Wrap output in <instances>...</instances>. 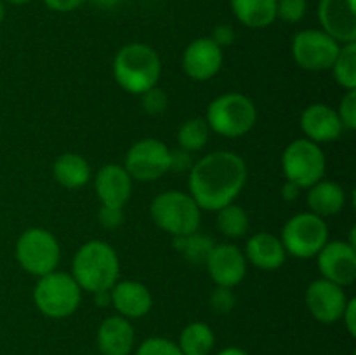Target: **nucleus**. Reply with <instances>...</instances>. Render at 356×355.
<instances>
[{
    "label": "nucleus",
    "instance_id": "f257e3e1",
    "mask_svg": "<svg viewBox=\"0 0 356 355\" xmlns=\"http://www.w3.org/2000/svg\"><path fill=\"white\" fill-rule=\"evenodd\" d=\"M247 183L245 160L228 150L207 153L191 166L188 188L202 211L216 212L233 204Z\"/></svg>",
    "mask_w": 356,
    "mask_h": 355
},
{
    "label": "nucleus",
    "instance_id": "f03ea898",
    "mask_svg": "<svg viewBox=\"0 0 356 355\" xmlns=\"http://www.w3.org/2000/svg\"><path fill=\"white\" fill-rule=\"evenodd\" d=\"M120 260L113 247L104 240L82 244L73 256L72 277L80 289L90 294L110 291L118 282Z\"/></svg>",
    "mask_w": 356,
    "mask_h": 355
},
{
    "label": "nucleus",
    "instance_id": "7ed1b4c3",
    "mask_svg": "<svg viewBox=\"0 0 356 355\" xmlns=\"http://www.w3.org/2000/svg\"><path fill=\"white\" fill-rule=\"evenodd\" d=\"M162 61L152 45L132 42L124 45L113 58V79L129 94H145L159 84Z\"/></svg>",
    "mask_w": 356,
    "mask_h": 355
},
{
    "label": "nucleus",
    "instance_id": "20e7f679",
    "mask_svg": "<svg viewBox=\"0 0 356 355\" xmlns=\"http://www.w3.org/2000/svg\"><path fill=\"white\" fill-rule=\"evenodd\" d=\"M209 129L222 138H242L257 122V108L249 96L242 93H225L214 97L205 115Z\"/></svg>",
    "mask_w": 356,
    "mask_h": 355
},
{
    "label": "nucleus",
    "instance_id": "39448f33",
    "mask_svg": "<svg viewBox=\"0 0 356 355\" xmlns=\"http://www.w3.org/2000/svg\"><path fill=\"white\" fill-rule=\"evenodd\" d=\"M153 223L172 237L198 232L202 209L190 194L181 190H167L156 195L149 205Z\"/></svg>",
    "mask_w": 356,
    "mask_h": 355
},
{
    "label": "nucleus",
    "instance_id": "423d86ee",
    "mask_svg": "<svg viewBox=\"0 0 356 355\" xmlns=\"http://www.w3.org/2000/svg\"><path fill=\"white\" fill-rule=\"evenodd\" d=\"M33 303L38 312L49 319H66L79 310L82 289L72 274L54 270L38 277L33 289Z\"/></svg>",
    "mask_w": 356,
    "mask_h": 355
},
{
    "label": "nucleus",
    "instance_id": "0eeeda50",
    "mask_svg": "<svg viewBox=\"0 0 356 355\" xmlns=\"http://www.w3.org/2000/svg\"><path fill=\"white\" fill-rule=\"evenodd\" d=\"M14 254L19 267L26 274L44 277L58 268L61 247L54 233L40 226H33L21 233Z\"/></svg>",
    "mask_w": 356,
    "mask_h": 355
},
{
    "label": "nucleus",
    "instance_id": "6e6552de",
    "mask_svg": "<svg viewBox=\"0 0 356 355\" xmlns=\"http://www.w3.org/2000/svg\"><path fill=\"white\" fill-rule=\"evenodd\" d=\"M280 240L285 253L299 260H309L329 242V225L313 212H299L287 219L282 228Z\"/></svg>",
    "mask_w": 356,
    "mask_h": 355
},
{
    "label": "nucleus",
    "instance_id": "1a4fd4ad",
    "mask_svg": "<svg viewBox=\"0 0 356 355\" xmlns=\"http://www.w3.org/2000/svg\"><path fill=\"white\" fill-rule=\"evenodd\" d=\"M282 171L285 180L296 183L301 190H308L325 178V153L309 139H296L282 153Z\"/></svg>",
    "mask_w": 356,
    "mask_h": 355
},
{
    "label": "nucleus",
    "instance_id": "9d476101",
    "mask_svg": "<svg viewBox=\"0 0 356 355\" xmlns=\"http://www.w3.org/2000/svg\"><path fill=\"white\" fill-rule=\"evenodd\" d=\"M341 44L329 33L315 28H306L292 37L291 52L296 65L306 72H327L332 68Z\"/></svg>",
    "mask_w": 356,
    "mask_h": 355
},
{
    "label": "nucleus",
    "instance_id": "9b49d317",
    "mask_svg": "<svg viewBox=\"0 0 356 355\" xmlns=\"http://www.w3.org/2000/svg\"><path fill=\"white\" fill-rule=\"evenodd\" d=\"M124 164L132 181H156L170 171V148L156 138L139 139L127 150Z\"/></svg>",
    "mask_w": 356,
    "mask_h": 355
},
{
    "label": "nucleus",
    "instance_id": "f8f14e48",
    "mask_svg": "<svg viewBox=\"0 0 356 355\" xmlns=\"http://www.w3.org/2000/svg\"><path fill=\"white\" fill-rule=\"evenodd\" d=\"M316 263L322 278L346 287L356 278V246L348 240L327 242L316 254Z\"/></svg>",
    "mask_w": 356,
    "mask_h": 355
},
{
    "label": "nucleus",
    "instance_id": "ddd939ff",
    "mask_svg": "<svg viewBox=\"0 0 356 355\" xmlns=\"http://www.w3.org/2000/svg\"><path fill=\"white\" fill-rule=\"evenodd\" d=\"M348 299L350 298L346 296L344 289L327 278L313 281L305 294L308 312L312 313L313 319L322 324H334L341 320Z\"/></svg>",
    "mask_w": 356,
    "mask_h": 355
},
{
    "label": "nucleus",
    "instance_id": "4468645a",
    "mask_svg": "<svg viewBox=\"0 0 356 355\" xmlns=\"http://www.w3.org/2000/svg\"><path fill=\"white\" fill-rule=\"evenodd\" d=\"M320 30L343 44L356 42V0H318Z\"/></svg>",
    "mask_w": 356,
    "mask_h": 355
},
{
    "label": "nucleus",
    "instance_id": "2eb2a0df",
    "mask_svg": "<svg viewBox=\"0 0 356 355\" xmlns=\"http://www.w3.org/2000/svg\"><path fill=\"white\" fill-rule=\"evenodd\" d=\"M222 49L211 37L195 38L186 45L183 52V72L197 82L211 80L219 73L222 66Z\"/></svg>",
    "mask_w": 356,
    "mask_h": 355
},
{
    "label": "nucleus",
    "instance_id": "dca6fc26",
    "mask_svg": "<svg viewBox=\"0 0 356 355\" xmlns=\"http://www.w3.org/2000/svg\"><path fill=\"white\" fill-rule=\"evenodd\" d=\"M205 268L216 285L233 289L247 275L245 254L233 244H218L209 254Z\"/></svg>",
    "mask_w": 356,
    "mask_h": 355
},
{
    "label": "nucleus",
    "instance_id": "f3484780",
    "mask_svg": "<svg viewBox=\"0 0 356 355\" xmlns=\"http://www.w3.org/2000/svg\"><path fill=\"white\" fill-rule=\"evenodd\" d=\"M301 131L306 139L322 145V143L337 141L343 134L344 127L337 110L325 103H313L306 106L301 113Z\"/></svg>",
    "mask_w": 356,
    "mask_h": 355
},
{
    "label": "nucleus",
    "instance_id": "a211bd4d",
    "mask_svg": "<svg viewBox=\"0 0 356 355\" xmlns=\"http://www.w3.org/2000/svg\"><path fill=\"white\" fill-rule=\"evenodd\" d=\"M94 190L101 205L124 207L132 194V178L124 166L106 164L94 176Z\"/></svg>",
    "mask_w": 356,
    "mask_h": 355
},
{
    "label": "nucleus",
    "instance_id": "6ab92c4d",
    "mask_svg": "<svg viewBox=\"0 0 356 355\" xmlns=\"http://www.w3.org/2000/svg\"><path fill=\"white\" fill-rule=\"evenodd\" d=\"M111 305L125 319H141L152 310L153 296L143 282L118 281L110 289Z\"/></svg>",
    "mask_w": 356,
    "mask_h": 355
},
{
    "label": "nucleus",
    "instance_id": "aec40b11",
    "mask_svg": "<svg viewBox=\"0 0 356 355\" xmlns=\"http://www.w3.org/2000/svg\"><path fill=\"white\" fill-rule=\"evenodd\" d=\"M96 341L101 355H131L136 343L134 327L118 313L110 315L97 327Z\"/></svg>",
    "mask_w": 356,
    "mask_h": 355
},
{
    "label": "nucleus",
    "instance_id": "412c9836",
    "mask_svg": "<svg viewBox=\"0 0 356 355\" xmlns=\"http://www.w3.org/2000/svg\"><path fill=\"white\" fill-rule=\"evenodd\" d=\"M245 260L250 265H254L259 270H278L280 267H284L285 258V247L282 244V240L278 237H275L273 233L268 232H259L254 233L249 240H247L245 246Z\"/></svg>",
    "mask_w": 356,
    "mask_h": 355
},
{
    "label": "nucleus",
    "instance_id": "4be33fe9",
    "mask_svg": "<svg viewBox=\"0 0 356 355\" xmlns=\"http://www.w3.org/2000/svg\"><path fill=\"white\" fill-rule=\"evenodd\" d=\"M306 202H308L309 212L325 219L343 211L346 205V191L336 181L320 180L318 183L308 188Z\"/></svg>",
    "mask_w": 356,
    "mask_h": 355
},
{
    "label": "nucleus",
    "instance_id": "5701e85b",
    "mask_svg": "<svg viewBox=\"0 0 356 355\" xmlns=\"http://www.w3.org/2000/svg\"><path fill=\"white\" fill-rule=\"evenodd\" d=\"M233 16L243 26L261 30L277 21V0H229Z\"/></svg>",
    "mask_w": 356,
    "mask_h": 355
},
{
    "label": "nucleus",
    "instance_id": "b1692460",
    "mask_svg": "<svg viewBox=\"0 0 356 355\" xmlns=\"http://www.w3.org/2000/svg\"><path fill=\"white\" fill-rule=\"evenodd\" d=\"M52 176L63 188L76 190L90 181V166L79 153L66 152L61 153L52 164Z\"/></svg>",
    "mask_w": 356,
    "mask_h": 355
},
{
    "label": "nucleus",
    "instance_id": "393cba45",
    "mask_svg": "<svg viewBox=\"0 0 356 355\" xmlns=\"http://www.w3.org/2000/svg\"><path fill=\"white\" fill-rule=\"evenodd\" d=\"M216 334L212 327L205 322H191L181 331L179 347L183 355H209L214 350Z\"/></svg>",
    "mask_w": 356,
    "mask_h": 355
},
{
    "label": "nucleus",
    "instance_id": "a878e982",
    "mask_svg": "<svg viewBox=\"0 0 356 355\" xmlns=\"http://www.w3.org/2000/svg\"><path fill=\"white\" fill-rule=\"evenodd\" d=\"M174 249L191 265H204L207 261L209 254L214 249V240L211 237L204 235L200 232L188 233V235L174 237Z\"/></svg>",
    "mask_w": 356,
    "mask_h": 355
},
{
    "label": "nucleus",
    "instance_id": "bb28decb",
    "mask_svg": "<svg viewBox=\"0 0 356 355\" xmlns=\"http://www.w3.org/2000/svg\"><path fill=\"white\" fill-rule=\"evenodd\" d=\"M216 212H218V228L222 235L228 239H240L245 235L249 230V214L245 209L233 202Z\"/></svg>",
    "mask_w": 356,
    "mask_h": 355
},
{
    "label": "nucleus",
    "instance_id": "cd10ccee",
    "mask_svg": "<svg viewBox=\"0 0 356 355\" xmlns=\"http://www.w3.org/2000/svg\"><path fill=\"white\" fill-rule=\"evenodd\" d=\"M209 134H211V129H209L205 118H188L186 122H183L179 131H177V143H179L181 150L193 153L207 145Z\"/></svg>",
    "mask_w": 356,
    "mask_h": 355
},
{
    "label": "nucleus",
    "instance_id": "c85d7f7f",
    "mask_svg": "<svg viewBox=\"0 0 356 355\" xmlns=\"http://www.w3.org/2000/svg\"><path fill=\"white\" fill-rule=\"evenodd\" d=\"M332 75L343 89H356V42L343 44L332 65Z\"/></svg>",
    "mask_w": 356,
    "mask_h": 355
},
{
    "label": "nucleus",
    "instance_id": "c756f323",
    "mask_svg": "<svg viewBox=\"0 0 356 355\" xmlns=\"http://www.w3.org/2000/svg\"><path fill=\"white\" fill-rule=\"evenodd\" d=\"M308 13V0H277V19L296 24L305 19Z\"/></svg>",
    "mask_w": 356,
    "mask_h": 355
},
{
    "label": "nucleus",
    "instance_id": "7c9ffc66",
    "mask_svg": "<svg viewBox=\"0 0 356 355\" xmlns=\"http://www.w3.org/2000/svg\"><path fill=\"white\" fill-rule=\"evenodd\" d=\"M136 355H183L177 343L160 336H152L136 348Z\"/></svg>",
    "mask_w": 356,
    "mask_h": 355
},
{
    "label": "nucleus",
    "instance_id": "2f4dec72",
    "mask_svg": "<svg viewBox=\"0 0 356 355\" xmlns=\"http://www.w3.org/2000/svg\"><path fill=\"white\" fill-rule=\"evenodd\" d=\"M235 303L236 298L232 287H221V285H216L214 291L211 292V298H209V306L218 315H226V313L232 312L235 308Z\"/></svg>",
    "mask_w": 356,
    "mask_h": 355
},
{
    "label": "nucleus",
    "instance_id": "473e14b6",
    "mask_svg": "<svg viewBox=\"0 0 356 355\" xmlns=\"http://www.w3.org/2000/svg\"><path fill=\"white\" fill-rule=\"evenodd\" d=\"M141 106L148 115H162L169 106V100L162 89L153 87V89L141 94Z\"/></svg>",
    "mask_w": 356,
    "mask_h": 355
},
{
    "label": "nucleus",
    "instance_id": "72a5a7b5",
    "mask_svg": "<svg viewBox=\"0 0 356 355\" xmlns=\"http://www.w3.org/2000/svg\"><path fill=\"white\" fill-rule=\"evenodd\" d=\"M337 115H339L343 127L348 131H355L356 129V89L346 90V94L341 100L339 108H337Z\"/></svg>",
    "mask_w": 356,
    "mask_h": 355
},
{
    "label": "nucleus",
    "instance_id": "f704fd0d",
    "mask_svg": "<svg viewBox=\"0 0 356 355\" xmlns=\"http://www.w3.org/2000/svg\"><path fill=\"white\" fill-rule=\"evenodd\" d=\"M124 207H110V205H101L97 211L99 225L106 230H115L124 223Z\"/></svg>",
    "mask_w": 356,
    "mask_h": 355
},
{
    "label": "nucleus",
    "instance_id": "c9c22d12",
    "mask_svg": "<svg viewBox=\"0 0 356 355\" xmlns=\"http://www.w3.org/2000/svg\"><path fill=\"white\" fill-rule=\"evenodd\" d=\"M193 162H191V153L186 150H176L172 152L170 150V171H177V173H183V171H190Z\"/></svg>",
    "mask_w": 356,
    "mask_h": 355
},
{
    "label": "nucleus",
    "instance_id": "e433bc0d",
    "mask_svg": "<svg viewBox=\"0 0 356 355\" xmlns=\"http://www.w3.org/2000/svg\"><path fill=\"white\" fill-rule=\"evenodd\" d=\"M211 38L221 49L228 47V45H232L233 40H235V30H233L229 24H218V26L214 28V31H212Z\"/></svg>",
    "mask_w": 356,
    "mask_h": 355
},
{
    "label": "nucleus",
    "instance_id": "4c0bfd02",
    "mask_svg": "<svg viewBox=\"0 0 356 355\" xmlns=\"http://www.w3.org/2000/svg\"><path fill=\"white\" fill-rule=\"evenodd\" d=\"M87 0H44L45 7L54 13H72L82 7Z\"/></svg>",
    "mask_w": 356,
    "mask_h": 355
},
{
    "label": "nucleus",
    "instance_id": "58836bf2",
    "mask_svg": "<svg viewBox=\"0 0 356 355\" xmlns=\"http://www.w3.org/2000/svg\"><path fill=\"white\" fill-rule=\"evenodd\" d=\"M341 320H343L344 326H346L348 333H350L351 336H356V299L355 298L348 299V305L346 308H344Z\"/></svg>",
    "mask_w": 356,
    "mask_h": 355
},
{
    "label": "nucleus",
    "instance_id": "ea45409f",
    "mask_svg": "<svg viewBox=\"0 0 356 355\" xmlns=\"http://www.w3.org/2000/svg\"><path fill=\"white\" fill-rule=\"evenodd\" d=\"M299 195H301V188L296 183H292V181H285V184L282 187V197H284V200L292 202L296 200Z\"/></svg>",
    "mask_w": 356,
    "mask_h": 355
},
{
    "label": "nucleus",
    "instance_id": "a19ab883",
    "mask_svg": "<svg viewBox=\"0 0 356 355\" xmlns=\"http://www.w3.org/2000/svg\"><path fill=\"white\" fill-rule=\"evenodd\" d=\"M94 299H96L97 306H108L111 305V296H110V291H101V292H96V294H92Z\"/></svg>",
    "mask_w": 356,
    "mask_h": 355
},
{
    "label": "nucleus",
    "instance_id": "79ce46f5",
    "mask_svg": "<svg viewBox=\"0 0 356 355\" xmlns=\"http://www.w3.org/2000/svg\"><path fill=\"white\" fill-rule=\"evenodd\" d=\"M90 2H92L94 6L101 7V9H113L115 6L120 3V0H90Z\"/></svg>",
    "mask_w": 356,
    "mask_h": 355
},
{
    "label": "nucleus",
    "instance_id": "37998d69",
    "mask_svg": "<svg viewBox=\"0 0 356 355\" xmlns=\"http://www.w3.org/2000/svg\"><path fill=\"white\" fill-rule=\"evenodd\" d=\"M218 355H249V354L238 347H228V348H222L221 352H218Z\"/></svg>",
    "mask_w": 356,
    "mask_h": 355
},
{
    "label": "nucleus",
    "instance_id": "c03bdc74",
    "mask_svg": "<svg viewBox=\"0 0 356 355\" xmlns=\"http://www.w3.org/2000/svg\"><path fill=\"white\" fill-rule=\"evenodd\" d=\"M3 2H9L13 3V6H24V3L33 2V0H3Z\"/></svg>",
    "mask_w": 356,
    "mask_h": 355
},
{
    "label": "nucleus",
    "instance_id": "a18cd8bd",
    "mask_svg": "<svg viewBox=\"0 0 356 355\" xmlns=\"http://www.w3.org/2000/svg\"><path fill=\"white\" fill-rule=\"evenodd\" d=\"M3 17H6V3L3 0H0V23L3 21Z\"/></svg>",
    "mask_w": 356,
    "mask_h": 355
}]
</instances>
